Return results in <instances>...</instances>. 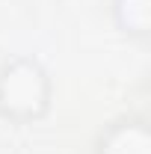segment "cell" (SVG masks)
<instances>
[{
    "mask_svg": "<svg viewBox=\"0 0 151 154\" xmlns=\"http://www.w3.org/2000/svg\"><path fill=\"white\" fill-rule=\"evenodd\" d=\"M54 77L45 62L15 54L0 62V119L12 128H30L54 110Z\"/></svg>",
    "mask_w": 151,
    "mask_h": 154,
    "instance_id": "cell-1",
    "label": "cell"
},
{
    "mask_svg": "<svg viewBox=\"0 0 151 154\" xmlns=\"http://www.w3.org/2000/svg\"><path fill=\"white\" fill-rule=\"evenodd\" d=\"M92 154H151V128L145 116L125 113L107 122L95 136Z\"/></svg>",
    "mask_w": 151,
    "mask_h": 154,
    "instance_id": "cell-2",
    "label": "cell"
},
{
    "mask_svg": "<svg viewBox=\"0 0 151 154\" xmlns=\"http://www.w3.org/2000/svg\"><path fill=\"white\" fill-rule=\"evenodd\" d=\"M110 21L122 38L145 45L151 38V0H110Z\"/></svg>",
    "mask_w": 151,
    "mask_h": 154,
    "instance_id": "cell-3",
    "label": "cell"
}]
</instances>
